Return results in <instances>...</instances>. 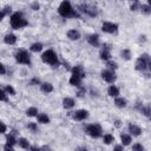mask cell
Instances as JSON below:
<instances>
[{
	"label": "cell",
	"mask_w": 151,
	"mask_h": 151,
	"mask_svg": "<svg viewBox=\"0 0 151 151\" xmlns=\"http://www.w3.org/2000/svg\"><path fill=\"white\" fill-rule=\"evenodd\" d=\"M58 13L63 17V18H78L79 14L77 12V9H74L71 5L70 1H61L59 7H58Z\"/></svg>",
	"instance_id": "1"
},
{
	"label": "cell",
	"mask_w": 151,
	"mask_h": 151,
	"mask_svg": "<svg viewBox=\"0 0 151 151\" xmlns=\"http://www.w3.org/2000/svg\"><path fill=\"white\" fill-rule=\"evenodd\" d=\"M9 22H11V26L13 29H20V28H24L28 25L27 19L24 17V14L21 12L12 13L11 18H9Z\"/></svg>",
	"instance_id": "2"
},
{
	"label": "cell",
	"mask_w": 151,
	"mask_h": 151,
	"mask_svg": "<svg viewBox=\"0 0 151 151\" xmlns=\"http://www.w3.org/2000/svg\"><path fill=\"white\" fill-rule=\"evenodd\" d=\"M41 60L45 64L52 65V66H58L59 65V58L57 55V53L53 50H47L41 54Z\"/></svg>",
	"instance_id": "3"
},
{
	"label": "cell",
	"mask_w": 151,
	"mask_h": 151,
	"mask_svg": "<svg viewBox=\"0 0 151 151\" xmlns=\"http://www.w3.org/2000/svg\"><path fill=\"white\" fill-rule=\"evenodd\" d=\"M150 64H151V59H150V55L147 53H143L137 60H136V64H134V68L137 71H146L149 67H150Z\"/></svg>",
	"instance_id": "4"
},
{
	"label": "cell",
	"mask_w": 151,
	"mask_h": 151,
	"mask_svg": "<svg viewBox=\"0 0 151 151\" xmlns=\"http://www.w3.org/2000/svg\"><path fill=\"white\" fill-rule=\"evenodd\" d=\"M14 58H15V61L18 64H22V65H31L32 64V60H31V55L28 54V52L26 50H18L15 53H14Z\"/></svg>",
	"instance_id": "5"
},
{
	"label": "cell",
	"mask_w": 151,
	"mask_h": 151,
	"mask_svg": "<svg viewBox=\"0 0 151 151\" xmlns=\"http://www.w3.org/2000/svg\"><path fill=\"white\" fill-rule=\"evenodd\" d=\"M86 133H87L90 137H92V138H99V137H101V134H103V129H101L100 124H97V123L90 124V125H87V127H86Z\"/></svg>",
	"instance_id": "6"
},
{
	"label": "cell",
	"mask_w": 151,
	"mask_h": 151,
	"mask_svg": "<svg viewBox=\"0 0 151 151\" xmlns=\"http://www.w3.org/2000/svg\"><path fill=\"white\" fill-rule=\"evenodd\" d=\"M78 8L80 12H83L84 14H86L88 17H97L98 15V9L92 4H80L78 6Z\"/></svg>",
	"instance_id": "7"
},
{
	"label": "cell",
	"mask_w": 151,
	"mask_h": 151,
	"mask_svg": "<svg viewBox=\"0 0 151 151\" xmlns=\"http://www.w3.org/2000/svg\"><path fill=\"white\" fill-rule=\"evenodd\" d=\"M101 29L105 33L113 34V33H117L118 32V25L114 24V22H111V21H104L101 24Z\"/></svg>",
	"instance_id": "8"
},
{
	"label": "cell",
	"mask_w": 151,
	"mask_h": 151,
	"mask_svg": "<svg viewBox=\"0 0 151 151\" xmlns=\"http://www.w3.org/2000/svg\"><path fill=\"white\" fill-rule=\"evenodd\" d=\"M100 74H101V78L109 84H113L117 79V76H116L114 71H111V70H103Z\"/></svg>",
	"instance_id": "9"
},
{
	"label": "cell",
	"mask_w": 151,
	"mask_h": 151,
	"mask_svg": "<svg viewBox=\"0 0 151 151\" xmlns=\"http://www.w3.org/2000/svg\"><path fill=\"white\" fill-rule=\"evenodd\" d=\"M87 117H88V111H87V110H84V109L77 110V111L73 112V114H72V118H73L74 120H77V122H83V120L87 119Z\"/></svg>",
	"instance_id": "10"
},
{
	"label": "cell",
	"mask_w": 151,
	"mask_h": 151,
	"mask_svg": "<svg viewBox=\"0 0 151 151\" xmlns=\"http://www.w3.org/2000/svg\"><path fill=\"white\" fill-rule=\"evenodd\" d=\"M87 42L91 45V46H94V47H98L99 46V34L97 33H92L87 37Z\"/></svg>",
	"instance_id": "11"
},
{
	"label": "cell",
	"mask_w": 151,
	"mask_h": 151,
	"mask_svg": "<svg viewBox=\"0 0 151 151\" xmlns=\"http://www.w3.org/2000/svg\"><path fill=\"white\" fill-rule=\"evenodd\" d=\"M72 74H76V76L80 77L81 79H84V78L86 77V74H85V70H84V67H83L81 65H77V66H74V67L72 68Z\"/></svg>",
	"instance_id": "12"
},
{
	"label": "cell",
	"mask_w": 151,
	"mask_h": 151,
	"mask_svg": "<svg viewBox=\"0 0 151 151\" xmlns=\"http://www.w3.org/2000/svg\"><path fill=\"white\" fill-rule=\"evenodd\" d=\"M68 81H70V85L76 86V87H81V84H83V79L80 77L76 76V74H72L70 77V80Z\"/></svg>",
	"instance_id": "13"
},
{
	"label": "cell",
	"mask_w": 151,
	"mask_h": 151,
	"mask_svg": "<svg viewBox=\"0 0 151 151\" xmlns=\"http://www.w3.org/2000/svg\"><path fill=\"white\" fill-rule=\"evenodd\" d=\"M129 132H130L132 136L138 137V136L142 134V129H140L138 125H136V124H129Z\"/></svg>",
	"instance_id": "14"
},
{
	"label": "cell",
	"mask_w": 151,
	"mask_h": 151,
	"mask_svg": "<svg viewBox=\"0 0 151 151\" xmlns=\"http://www.w3.org/2000/svg\"><path fill=\"white\" fill-rule=\"evenodd\" d=\"M74 105H76V101H74L73 98H71V97H66V98L63 99V107H64V109L70 110V109H72Z\"/></svg>",
	"instance_id": "15"
},
{
	"label": "cell",
	"mask_w": 151,
	"mask_h": 151,
	"mask_svg": "<svg viewBox=\"0 0 151 151\" xmlns=\"http://www.w3.org/2000/svg\"><path fill=\"white\" fill-rule=\"evenodd\" d=\"M67 38L70 40H79L80 39V32L78 29H70L67 32Z\"/></svg>",
	"instance_id": "16"
},
{
	"label": "cell",
	"mask_w": 151,
	"mask_h": 151,
	"mask_svg": "<svg viewBox=\"0 0 151 151\" xmlns=\"http://www.w3.org/2000/svg\"><path fill=\"white\" fill-rule=\"evenodd\" d=\"M4 41H5V44H7V45H14V44L17 42V37H15L13 33H8V34H6V35L4 37Z\"/></svg>",
	"instance_id": "17"
},
{
	"label": "cell",
	"mask_w": 151,
	"mask_h": 151,
	"mask_svg": "<svg viewBox=\"0 0 151 151\" xmlns=\"http://www.w3.org/2000/svg\"><path fill=\"white\" fill-rule=\"evenodd\" d=\"M107 93H109V96L110 97H113V98H117V97H119V88L116 86V85H111V86H109V88H107Z\"/></svg>",
	"instance_id": "18"
},
{
	"label": "cell",
	"mask_w": 151,
	"mask_h": 151,
	"mask_svg": "<svg viewBox=\"0 0 151 151\" xmlns=\"http://www.w3.org/2000/svg\"><path fill=\"white\" fill-rule=\"evenodd\" d=\"M114 105H116L117 107H119V109H124V107H126L127 101H126V99L123 98V97H117V98L114 99Z\"/></svg>",
	"instance_id": "19"
},
{
	"label": "cell",
	"mask_w": 151,
	"mask_h": 151,
	"mask_svg": "<svg viewBox=\"0 0 151 151\" xmlns=\"http://www.w3.org/2000/svg\"><path fill=\"white\" fill-rule=\"evenodd\" d=\"M40 90L44 93H51L53 91V85L51 83H41L40 84Z\"/></svg>",
	"instance_id": "20"
},
{
	"label": "cell",
	"mask_w": 151,
	"mask_h": 151,
	"mask_svg": "<svg viewBox=\"0 0 151 151\" xmlns=\"http://www.w3.org/2000/svg\"><path fill=\"white\" fill-rule=\"evenodd\" d=\"M120 140H122V145H123V146H126V145H130V144H131L132 138H131V136L127 134V133H122V134H120Z\"/></svg>",
	"instance_id": "21"
},
{
	"label": "cell",
	"mask_w": 151,
	"mask_h": 151,
	"mask_svg": "<svg viewBox=\"0 0 151 151\" xmlns=\"http://www.w3.org/2000/svg\"><path fill=\"white\" fill-rule=\"evenodd\" d=\"M37 119H38V123H40V124H48L50 123V117L46 113L37 114Z\"/></svg>",
	"instance_id": "22"
},
{
	"label": "cell",
	"mask_w": 151,
	"mask_h": 151,
	"mask_svg": "<svg viewBox=\"0 0 151 151\" xmlns=\"http://www.w3.org/2000/svg\"><path fill=\"white\" fill-rule=\"evenodd\" d=\"M42 47H44V45H42L41 42H33V44L29 46V50H31V52L38 53V52H40V51L42 50Z\"/></svg>",
	"instance_id": "23"
},
{
	"label": "cell",
	"mask_w": 151,
	"mask_h": 151,
	"mask_svg": "<svg viewBox=\"0 0 151 151\" xmlns=\"http://www.w3.org/2000/svg\"><path fill=\"white\" fill-rule=\"evenodd\" d=\"M17 143H18V145L21 147V149H28L31 145H29V142L26 139V138H24V137H21V138H19L18 140H17Z\"/></svg>",
	"instance_id": "24"
},
{
	"label": "cell",
	"mask_w": 151,
	"mask_h": 151,
	"mask_svg": "<svg viewBox=\"0 0 151 151\" xmlns=\"http://www.w3.org/2000/svg\"><path fill=\"white\" fill-rule=\"evenodd\" d=\"M99 57H100V59H101V60L109 61V60H110V58H111V53H110V51H107V50H101V51H100Z\"/></svg>",
	"instance_id": "25"
},
{
	"label": "cell",
	"mask_w": 151,
	"mask_h": 151,
	"mask_svg": "<svg viewBox=\"0 0 151 151\" xmlns=\"http://www.w3.org/2000/svg\"><path fill=\"white\" fill-rule=\"evenodd\" d=\"M38 114V109L34 107V106H31L26 110V116L27 117H35Z\"/></svg>",
	"instance_id": "26"
},
{
	"label": "cell",
	"mask_w": 151,
	"mask_h": 151,
	"mask_svg": "<svg viewBox=\"0 0 151 151\" xmlns=\"http://www.w3.org/2000/svg\"><path fill=\"white\" fill-rule=\"evenodd\" d=\"M139 9H140L142 13H144V14H150V13H151V6H150V4H142Z\"/></svg>",
	"instance_id": "27"
},
{
	"label": "cell",
	"mask_w": 151,
	"mask_h": 151,
	"mask_svg": "<svg viewBox=\"0 0 151 151\" xmlns=\"http://www.w3.org/2000/svg\"><path fill=\"white\" fill-rule=\"evenodd\" d=\"M103 142H104L106 145H109V144H111L112 142H114V137H113L112 134H110V133H106V134L103 136Z\"/></svg>",
	"instance_id": "28"
},
{
	"label": "cell",
	"mask_w": 151,
	"mask_h": 151,
	"mask_svg": "<svg viewBox=\"0 0 151 151\" xmlns=\"http://www.w3.org/2000/svg\"><path fill=\"white\" fill-rule=\"evenodd\" d=\"M6 144H8V145H14V144H17V139H15V137H14V134H7V137H6Z\"/></svg>",
	"instance_id": "29"
},
{
	"label": "cell",
	"mask_w": 151,
	"mask_h": 151,
	"mask_svg": "<svg viewBox=\"0 0 151 151\" xmlns=\"http://www.w3.org/2000/svg\"><path fill=\"white\" fill-rule=\"evenodd\" d=\"M120 54H122V58L125 59V60H130L131 59V51L129 48H124Z\"/></svg>",
	"instance_id": "30"
},
{
	"label": "cell",
	"mask_w": 151,
	"mask_h": 151,
	"mask_svg": "<svg viewBox=\"0 0 151 151\" xmlns=\"http://www.w3.org/2000/svg\"><path fill=\"white\" fill-rule=\"evenodd\" d=\"M4 91H5V93H6V94L15 96V90H14V88H13V86H11V85H6V86H5V88H4Z\"/></svg>",
	"instance_id": "31"
},
{
	"label": "cell",
	"mask_w": 151,
	"mask_h": 151,
	"mask_svg": "<svg viewBox=\"0 0 151 151\" xmlns=\"http://www.w3.org/2000/svg\"><path fill=\"white\" fill-rule=\"evenodd\" d=\"M107 67H109V70L114 71V70L118 68V64H117L116 61H111V60H109V61H107Z\"/></svg>",
	"instance_id": "32"
},
{
	"label": "cell",
	"mask_w": 151,
	"mask_h": 151,
	"mask_svg": "<svg viewBox=\"0 0 151 151\" xmlns=\"http://www.w3.org/2000/svg\"><path fill=\"white\" fill-rule=\"evenodd\" d=\"M132 151H144V146L140 143H136L132 145Z\"/></svg>",
	"instance_id": "33"
},
{
	"label": "cell",
	"mask_w": 151,
	"mask_h": 151,
	"mask_svg": "<svg viewBox=\"0 0 151 151\" xmlns=\"http://www.w3.org/2000/svg\"><path fill=\"white\" fill-rule=\"evenodd\" d=\"M27 129L31 130L32 132H37L38 131V125L35 123H28L27 124Z\"/></svg>",
	"instance_id": "34"
},
{
	"label": "cell",
	"mask_w": 151,
	"mask_h": 151,
	"mask_svg": "<svg viewBox=\"0 0 151 151\" xmlns=\"http://www.w3.org/2000/svg\"><path fill=\"white\" fill-rule=\"evenodd\" d=\"M140 112L143 114H145L146 117H149L150 116V106H142L140 107Z\"/></svg>",
	"instance_id": "35"
},
{
	"label": "cell",
	"mask_w": 151,
	"mask_h": 151,
	"mask_svg": "<svg viewBox=\"0 0 151 151\" xmlns=\"http://www.w3.org/2000/svg\"><path fill=\"white\" fill-rule=\"evenodd\" d=\"M140 2L139 1H134L133 4H131V6H130V8H131V11H137V9H139L140 8Z\"/></svg>",
	"instance_id": "36"
},
{
	"label": "cell",
	"mask_w": 151,
	"mask_h": 151,
	"mask_svg": "<svg viewBox=\"0 0 151 151\" xmlns=\"http://www.w3.org/2000/svg\"><path fill=\"white\" fill-rule=\"evenodd\" d=\"M5 100H7V94L2 88H0V101H5Z\"/></svg>",
	"instance_id": "37"
},
{
	"label": "cell",
	"mask_w": 151,
	"mask_h": 151,
	"mask_svg": "<svg viewBox=\"0 0 151 151\" xmlns=\"http://www.w3.org/2000/svg\"><path fill=\"white\" fill-rule=\"evenodd\" d=\"M2 12H4L5 15H8V14L12 12V7H11V6H5L4 9H2Z\"/></svg>",
	"instance_id": "38"
},
{
	"label": "cell",
	"mask_w": 151,
	"mask_h": 151,
	"mask_svg": "<svg viewBox=\"0 0 151 151\" xmlns=\"http://www.w3.org/2000/svg\"><path fill=\"white\" fill-rule=\"evenodd\" d=\"M6 130H7V127H6L5 123L0 120V133H5V132H6Z\"/></svg>",
	"instance_id": "39"
},
{
	"label": "cell",
	"mask_w": 151,
	"mask_h": 151,
	"mask_svg": "<svg viewBox=\"0 0 151 151\" xmlns=\"http://www.w3.org/2000/svg\"><path fill=\"white\" fill-rule=\"evenodd\" d=\"M29 84H31V85H40L41 83H40V80H39L38 78H33V79L29 81Z\"/></svg>",
	"instance_id": "40"
},
{
	"label": "cell",
	"mask_w": 151,
	"mask_h": 151,
	"mask_svg": "<svg viewBox=\"0 0 151 151\" xmlns=\"http://www.w3.org/2000/svg\"><path fill=\"white\" fill-rule=\"evenodd\" d=\"M4 151H14V147H13L12 145L5 144V146H4Z\"/></svg>",
	"instance_id": "41"
},
{
	"label": "cell",
	"mask_w": 151,
	"mask_h": 151,
	"mask_svg": "<svg viewBox=\"0 0 151 151\" xmlns=\"http://www.w3.org/2000/svg\"><path fill=\"white\" fill-rule=\"evenodd\" d=\"M5 73H6V67H5V65L2 63H0V76H2Z\"/></svg>",
	"instance_id": "42"
},
{
	"label": "cell",
	"mask_w": 151,
	"mask_h": 151,
	"mask_svg": "<svg viewBox=\"0 0 151 151\" xmlns=\"http://www.w3.org/2000/svg\"><path fill=\"white\" fill-rule=\"evenodd\" d=\"M32 9H34V11H38L39 9V7H40V5L38 4V2H32Z\"/></svg>",
	"instance_id": "43"
},
{
	"label": "cell",
	"mask_w": 151,
	"mask_h": 151,
	"mask_svg": "<svg viewBox=\"0 0 151 151\" xmlns=\"http://www.w3.org/2000/svg\"><path fill=\"white\" fill-rule=\"evenodd\" d=\"M113 151H124V147H123V145H116L113 147Z\"/></svg>",
	"instance_id": "44"
},
{
	"label": "cell",
	"mask_w": 151,
	"mask_h": 151,
	"mask_svg": "<svg viewBox=\"0 0 151 151\" xmlns=\"http://www.w3.org/2000/svg\"><path fill=\"white\" fill-rule=\"evenodd\" d=\"M28 151H41V150H40V147H38V146H29V147H28Z\"/></svg>",
	"instance_id": "45"
},
{
	"label": "cell",
	"mask_w": 151,
	"mask_h": 151,
	"mask_svg": "<svg viewBox=\"0 0 151 151\" xmlns=\"http://www.w3.org/2000/svg\"><path fill=\"white\" fill-rule=\"evenodd\" d=\"M78 151H88L86 147H84V146H80V147H78Z\"/></svg>",
	"instance_id": "46"
},
{
	"label": "cell",
	"mask_w": 151,
	"mask_h": 151,
	"mask_svg": "<svg viewBox=\"0 0 151 151\" xmlns=\"http://www.w3.org/2000/svg\"><path fill=\"white\" fill-rule=\"evenodd\" d=\"M4 17H5V14H4V12H2V9H0V21L4 19Z\"/></svg>",
	"instance_id": "47"
},
{
	"label": "cell",
	"mask_w": 151,
	"mask_h": 151,
	"mask_svg": "<svg viewBox=\"0 0 151 151\" xmlns=\"http://www.w3.org/2000/svg\"><path fill=\"white\" fill-rule=\"evenodd\" d=\"M116 126H117V127L120 126V122H119V120H116Z\"/></svg>",
	"instance_id": "48"
}]
</instances>
